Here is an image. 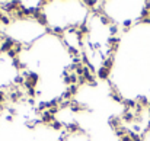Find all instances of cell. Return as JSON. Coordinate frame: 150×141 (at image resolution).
I'll return each mask as SVG.
<instances>
[{"mask_svg":"<svg viewBox=\"0 0 150 141\" xmlns=\"http://www.w3.org/2000/svg\"><path fill=\"white\" fill-rule=\"evenodd\" d=\"M15 44H16V41H15L13 38H6V39L0 44V52H6V54H7L10 49H13Z\"/></svg>","mask_w":150,"mask_h":141,"instance_id":"obj_1","label":"cell"},{"mask_svg":"<svg viewBox=\"0 0 150 141\" xmlns=\"http://www.w3.org/2000/svg\"><path fill=\"white\" fill-rule=\"evenodd\" d=\"M121 119H122V122L131 124V122H134V121H136V115H134V112H133V111H130V109H124Z\"/></svg>","mask_w":150,"mask_h":141,"instance_id":"obj_2","label":"cell"},{"mask_svg":"<svg viewBox=\"0 0 150 141\" xmlns=\"http://www.w3.org/2000/svg\"><path fill=\"white\" fill-rule=\"evenodd\" d=\"M108 122H109V125H111V128H112L114 131L122 127V119H121L120 116H112V118H109Z\"/></svg>","mask_w":150,"mask_h":141,"instance_id":"obj_3","label":"cell"},{"mask_svg":"<svg viewBox=\"0 0 150 141\" xmlns=\"http://www.w3.org/2000/svg\"><path fill=\"white\" fill-rule=\"evenodd\" d=\"M54 121H55V119H54V115H51L50 112H48V109L41 114V122H44V124H47V125H51Z\"/></svg>","mask_w":150,"mask_h":141,"instance_id":"obj_4","label":"cell"},{"mask_svg":"<svg viewBox=\"0 0 150 141\" xmlns=\"http://www.w3.org/2000/svg\"><path fill=\"white\" fill-rule=\"evenodd\" d=\"M118 44H120V38L118 37H109L108 38V45L111 47V51H117L118 49Z\"/></svg>","mask_w":150,"mask_h":141,"instance_id":"obj_5","label":"cell"},{"mask_svg":"<svg viewBox=\"0 0 150 141\" xmlns=\"http://www.w3.org/2000/svg\"><path fill=\"white\" fill-rule=\"evenodd\" d=\"M109 71L111 70H108V68H105V67H99L98 68V71H96V76L102 79V80H106L108 77H109Z\"/></svg>","mask_w":150,"mask_h":141,"instance_id":"obj_6","label":"cell"},{"mask_svg":"<svg viewBox=\"0 0 150 141\" xmlns=\"http://www.w3.org/2000/svg\"><path fill=\"white\" fill-rule=\"evenodd\" d=\"M23 96V93L21 92V90H18V89H15L12 93L9 94V100L10 102H19V99Z\"/></svg>","mask_w":150,"mask_h":141,"instance_id":"obj_7","label":"cell"},{"mask_svg":"<svg viewBox=\"0 0 150 141\" xmlns=\"http://www.w3.org/2000/svg\"><path fill=\"white\" fill-rule=\"evenodd\" d=\"M66 128H67V131L71 133V134H76V133H80V131H82L80 127H79V124H76V122H70V124H67Z\"/></svg>","mask_w":150,"mask_h":141,"instance_id":"obj_8","label":"cell"},{"mask_svg":"<svg viewBox=\"0 0 150 141\" xmlns=\"http://www.w3.org/2000/svg\"><path fill=\"white\" fill-rule=\"evenodd\" d=\"M122 103H124L125 109H130V111L136 109V106H137V100H134V99H124Z\"/></svg>","mask_w":150,"mask_h":141,"instance_id":"obj_9","label":"cell"},{"mask_svg":"<svg viewBox=\"0 0 150 141\" xmlns=\"http://www.w3.org/2000/svg\"><path fill=\"white\" fill-rule=\"evenodd\" d=\"M112 66H114V58H112V57H106V58L102 61V67H105V68H108V70H111Z\"/></svg>","mask_w":150,"mask_h":141,"instance_id":"obj_10","label":"cell"},{"mask_svg":"<svg viewBox=\"0 0 150 141\" xmlns=\"http://www.w3.org/2000/svg\"><path fill=\"white\" fill-rule=\"evenodd\" d=\"M28 82H31L32 85H35L37 86V83H38V80H40V76L37 74V73H32V71H29V76H28V79H26Z\"/></svg>","mask_w":150,"mask_h":141,"instance_id":"obj_11","label":"cell"},{"mask_svg":"<svg viewBox=\"0 0 150 141\" xmlns=\"http://www.w3.org/2000/svg\"><path fill=\"white\" fill-rule=\"evenodd\" d=\"M128 135H130L131 141H143V135L142 134H136L133 130H128Z\"/></svg>","mask_w":150,"mask_h":141,"instance_id":"obj_12","label":"cell"},{"mask_svg":"<svg viewBox=\"0 0 150 141\" xmlns=\"http://www.w3.org/2000/svg\"><path fill=\"white\" fill-rule=\"evenodd\" d=\"M137 103L140 106H143V108H149V99L146 96H139L137 97Z\"/></svg>","mask_w":150,"mask_h":141,"instance_id":"obj_13","label":"cell"},{"mask_svg":"<svg viewBox=\"0 0 150 141\" xmlns=\"http://www.w3.org/2000/svg\"><path fill=\"white\" fill-rule=\"evenodd\" d=\"M99 19H100V23H102V25H111V23L114 22V20H112L109 16H106V15H100Z\"/></svg>","mask_w":150,"mask_h":141,"instance_id":"obj_14","label":"cell"},{"mask_svg":"<svg viewBox=\"0 0 150 141\" xmlns=\"http://www.w3.org/2000/svg\"><path fill=\"white\" fill-rule=\"evenodd\" d=\"M13 83H15L16 86H21V85H23V83H25V79L22 77V74H16V76H15V79H13Z\"/></svg>","mask_w":150,"mask_h":141,"instance_id":"obj_15","label":"cell"},{"mask_svg":"<svg viewBox=\"0 0 150 141\" xmlns=\"http://www.w3.org/2000/svg\"><path fill=\"white\" fill-rule=\"evenodd\" d=\"M77 89H79V87H77V85H70V86L67 87V90H66V92L70 94V96H74V94L77 93Z\"/></svg>","mask_w":150,"mask_h":141,"instance_id":"obj_16","label":"cell"},{"mask_svg":"<svg viewBox=\"0 0 150 141\" xmlns=\"http://www.w3.org/2000/svg\"><path fill=\"white\" fill-rule=\"evenodd\" d=\"M50 127L52 128V130H55V131H60V130H63L64 125H63V122H60V121H54Z\"/></svg>","mask_w":150,"mask_h":141,"instance_id":"obj_17","label":"cell"},{"mask_svg":"<svg viewBox=\"0 0 150 141\" xmlns=\"http://www.w3.org/2000/svg\"><path fill=\"white\" fill-rule=\"evenodd\" d=\"M111 97H112V99H114L115 102H124V99H122V96H121V94L118 93L117 90H114V92L111 93Z\"/></svg>","mask_w":150,"mask_h":141,"instance_id":"obj_18","label":"cell"},{"mask_svg":"<svg viewBox=\"0 0 150 141\" xmlns=\"http://www.w3.org/2000/svg\"><path fill=\"white\" fill-rule=\"evenodd\" d=\"M52 34H54V35H57V37H63L64 31H63V28H61V26H55V28L52 29Z\"/></svg>","mask_w":150,"mask_h":141,"instance_id":"obj_19","label":"cell"},{"mask_svg":"<svg viewBox=\"0 0 150 141\" xmlns=\"http://www.w3.org/2000/svg\"><path fill=\"white\" fill-rule=\"evenodd\" d=\"M82 4H83V6H89L91 9H95L93 6H96V4H98V1H96V0H88V1H83Z\"/></svg>","mask_w":150,"mask_h":141,"instance_id":"obj_20","label":"cell"},{"mask_svg":"<svg viewBox=\"0 0 150 141\" xmlns=\"http://www.w3.org/2000/svg\"><path fill=\"white\" fill-rule=\"evenodd\" d=\"M109 34H111L112 37H115V35L118 34V26H117V25H111V26H109Z\"/></svg>","mask_w":150,"mask_h":141,"instance_id":"obj_21","label":"cell"},{"mask_svg":"<svg viewBox=\"0 0 150 141\" xmlns=\"http://www.w3.org/2000/svg\"><path fill=\"white\" fill-rule=\"evenodd\" d=\"M131 25H133V19H125V20L122 22V26H124V29H128Z\"/></svg>","mask_w":150,"mask_h":141,"instance_id":"obj_22","label":"cell"},{"mask_svg":"<svg viewBox=\"0 0 150 141\" xmlns=\"http://www.w3.org/2000/svg\"><path fill=\"white\" fill-rule=\"evenodd\" d=\"M12 66H13L15 68H21L22 63L19 61V58H13V60H12Z\"/></svg>","mask_w":150,"mask_h":141,"instance_id":"obj_23","label":"cell"},{"mask_svg":"<svg viewBox=\"0 0 150 141\" xmlns=\"http://www.w3.org/2000/svg\"><path fill=\"white\" fill-rule=\"evenodd\" d=\"M7 57L12 58V60H13V58H18V52H16L15 49H10V51L7 52Z\"/></svg>","mask_w":150,"mask_h":141,"instance_id":"obj_24","label":"cell"},{"mask_svg":"<svg viewBox=\"0 0 150 141\" xmlns=\"http://www.w3.org/2000/svg\"><path fill=\"white\" fill-rule=\"evenodd\" d=\"M58 111H60V106H55V108H51V109H48V112H50L51 115H54V116L58 114Z\"/></svg>","mask_w":150,"mask_h":141,"instance_id":"obj_25","label":"cell"},{"mask_svg":"<svg viewBox=\"0 0 150 141\" xmlns=\"http://www.w3.org/2000/svg\"><path fill=\"white\" fill-rule=\"evenodd\" d=\"M22 48H23V47H22V44H21V42H16V44H15V47H13V49H15V51L19 54V52L22 51Z\"/></svg>","mask_w":150,"mask_h":141,"instance_id":"obj_26","label":"cell"},{"mask_svg":"<svg viewBox=\"0 0 150 141\" xmlns=\"http://www.w3.org/2000/svg\"><path fill=\"white\" fill-rule=\"evenodd\" d=\"M1 23H3V25H9V23H10V18H9L7 15H4L3 19H1Z\"/></svg>","mask_w":150,"mask_h":141,"instance_id":"obj_27","label":"cell"},{"mask_svg":"<svg viewBox=\"0 0 150 141\" xmlns=\"http://www.w3.org/2000/svg\"><path fill=\"white\" fill-rule=\"evenodd\" d=\"M133 131H134L136 134H139V133L142 131V127H140V125H137V124H134V125H133Z\"/></svg>","mask_w":150,"mask_h":141,"instance_id":"obj_28","label":"cell"},{"mask_svg":"<svg viewBox=\"0 0 150 141\" xmlns=\"http://www.w3.org/2000/svg\"><path fill=\"white\" fill-rule=\"evenodd\" d=\"M77 83H79V85H85V83H86L85 77H83V76H79V77H77Z\"/></svg>","mask_w":150,"mask_h":141,"instance_id":"obj_29","label":"cell"},{"mask_svg":"<svg viewBox=\"0 0 150 141\" xmlns=\"http://www.w3.org/2000/svg\"><path fill=\"white\" fill-rule=\"evenodd\" d=\"M4 100H6V94H4V92L0 90V103H3Z\"/></svg>","mask_w":150,"mask_h":141,"instance_id":"obj_30","label":"cell"},{"mask_svg":"<svg viewBox=\"0 0 150 141\" xmlns=\"http://www.w3.org/2000/svg\"><path fill=\"white\" fill-rule=\"evenodd\" d=\"M120 141H131V138H130V135L127 134V135H124V137H121V138H120Z\"/></svg>","mask_w":150,"mask_h":141,"instance_id":"obj_31","label":"cell"},{"mask_svg":"<svg viewBox=\"0 0 150 141\" xmlns=\"http://www.w3.org/2000/svg\"><path fill=\"white\" fill-rule=\"evenodd\" d=\"M140 22H142V23H147V25H150V18H146V19H140Z\"/></svg>","mask_w":150,"mask_h":141,"instance_id":"obj_32","label":"cell"},{"mask_svg":"<svg viewBox=\"0 0 150 141\" xmlns=\"http://www.w3.org/2000/svg\"><path fill=\"white\" fill-rule=\"evenodd\" d=\"M28 103H29V105H34L35 100H34V99H28Z\"/></svg>","mask_w":150,"mask_h":141,"instance_id":"obj_33","label":"cell"},{"mask_svg":"<svg viewBox=\"0 0 150 141\" xmlns=\"http://www.w3.org/2000/svg\"><path fill=\"white\" fill-rule=\"evenodd\" d=\"M9 112H10V115H15V114H16V111H15V109H9Z\"/></svg>","mask_w":150,"mask_h":141,"instance_id":"obj_34","label":"cell"},{"mask_svg":"<svg viewBox=\"0 0 150 141\" xmlns=\"http://www.w3.org/2000/svg\"><path fill=\"white\" fill-rule=\"evenodd\" d=\"M6 121H9V122H10V121H12V115H7V116H6Z\"/></svg>","mask_w":150,"mask_h":141,"instance_id":"obj_35","label":"cell"},{"mask_svg":"<svg viewBox=\"0 0 150 141\" xmlns=\"http://www.w3.org/2000/svg\"><path fill=\"white\" fill-rule=\"evenodd\" d=\"M3 16H4V15H3V12H1V9H0V22H1V19H3Z\"/></svg>","mask_w":150,"mask_h":141,"instance_id":"obj_36","label":"cell"},{"mask_svg":"<svg viewBox=\"0 0 150 141\" xmlns=\"http://www.w3.org/2000/svg\"><path fill=\"white\" fill-rule=\"evenodd\" d=\"M147 112H149V115H150V106H149V108H147Z\"/></svg>","mask_w":150,"mask_h":141,"instance_id":"obj_37","label":"cell"},{"mask_svg":"<svg viewBox=\"0 0 150 141\" xmlns=\"http://www.w3.org/2000/svg\"><path fill=\"white\" fill-rule=\"evenodd\" d=\"M149 106H150V99H149Z\"/></svg>","mask_w":150,"mask_h":141,"instance_id":"obj_38","label":"cell"},{"mask_svg":"<svg viewBox=\"0 0 150 141\" xmlns=\"http://www.w3.org/2000/svg\"><path fill=\"white\" fill-rule=\"evenodd\" d=\"M0 44H1V42H0Z\"/></svg>","mask_w":150,"mask_h":141,"instance_id":"obj_39","label":"cell"}]
</instances>
